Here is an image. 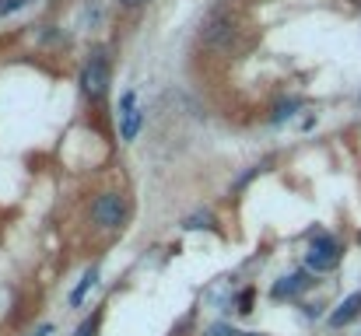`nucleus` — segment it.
I'll return each mask as SVG.
<instances>
[{
  "mask_svg": "<svg viewBox=\"0 0 361 336\" xmlns=\"http://www.w3.org/2000/svg\"><path fill=\"white\" fill-rule=\"evenodd\" d=\"M340 263V242L326 231H312V245L305 252V266L316 270V273H326Z\"/></svg>",
  "mask_w": 361,
  "mask_h": 336,
  "instance_id": "1",
  "label": "nucleus"
},
{
  "mask_svg": "<svg viewBox=\"0 0 361 336\" xmlns=\"http://www.w3.org/2000/svg\"><path fill=\"white\" fill-rule=\"evenodd\" d=\"M81 88H85L88 98H102L106 95V88H109V60H106L102 50H95V57L88 60V67L81 74Z\"/></svg>",
  "mask_w": 361,
  "mask_h": 336,
  "instance_id": "2",
  "label": "nucleus"
},
{
  "mask_svg": "<svg viewBox=\"0 0 361 336\" xmlns=\"http://www.w3.org/2000/svg\"><path fill=\"white\" fill-rule=\"evenodd\" d=\"M92 217H95V224H102V228H120L123 217H127V200H123L120 193H102V196L95 200V207H92Z\"/></svg>",
  "mask_w": 361,
  "mask_h": 336,
  "instance_id": "3",
  "label": "nucleus"
},
{
  "mask_svg": "<svg viewBox=\"0 0 361 336\" xmlns=\"http://www.w3.org/2000/svg\"><path fill=\"white\" fill-rule=\"evenodd\" d=\"M141 123H144V112L134 105V92H127L123 95V112H120V137L134 140L141 133Z\"/></svg>",
  "mask_w": 361,
  "mask_h": 336,
  "instance_id": "4",
  "label": "nucleus"
},
{
  "mask_svg": "<svg viewBox=\"0 0 361 336\" xmlns=\"http://www.w3.org/2000/svg\"><path fill=\"white\" fill-rule=\"evenodd\" d=\"M358 315H361V291L347 294V298H344V301H340V305H337V308L330 312V326H337V329H340V326L354 322Z\"/></svg>",
  "mask_w": 361,
  "mask_h": 336,
  "instance_id": "5",
  "label": "nucleus"
},
{
  "mask_svg": "<svg viewBox=\"0 0 361 336\" xmlns=\"http://www.w3.org/2000/svg\"><path fill=\"white\" fill-rule=\"evenodd\" d=\"M312 280H309V270H298V273H291V277H281L277 284H274V298H295L298 291H305Z\"/></svg>",
  "mask_w": 361,
  "mask_h": 336,
  "instance_id": "6",
  "label": "nucleus"
},
{
  "mask_svg": "<svg viewBox=\"0 0 361 336\" xmlns=\"http://www.w3.org/2000/svg\"><path fill=\"white\" fill-rule=\"evenodd\" d=\"M214 224H218V217H214L211 210H197V214H190V217L183 221L186 231H200V228H214Z\"/></svg>",
  "mask_w": 361,
  "mask_h": 336,
  "instance_id": "7",
  "label": "nucleus"
},
{
  "mask_svg": "<svg viewBox=\"0 0 361 336\" xmlns=\"http://www.w3.org/2000/svg\"><path fill=\"white\" fill-rule=\"evenodd\" d=\"M95 280H99V270H95V266H92V270H85L81 284H78V287H74V294H71V305H74V308H78V305L85 301V294L92 291V284H95Z\"/></svg>",
  "mask_w": 361,
  "mask_h": 336,
  "instance_id": "8",
  "label": "nucleus"
},
{
  "mask_svg": "<svg viewBox=\"0 0 361 336\" xmlns=\"http://www.w3.org/2000/svg\"><path fill=\"white\" fill-rule=\"evenodd\" d=\"M228 36H232V29H228L225 22H211V25H207V32H204V39H207L211 46H221Z\"/></svg>",
  "mask_w": 361,
  "mask_h": 336,
  "instance_id": "9",
  "label": "nucleus"
},
{
  "mask_svg": "<svg viewBox=\"0 0 361 336\" xmlns=\"http://www.w3.org/2000/svg\"><path fill=\"white\" fill-rule=\"evenodd\" d=\"M295 109H298V102H295V98H291V102H281V105L274 109V116H270V119H274V123H284V119H288Z\"/></svg>",
  "mask_w": 361,
  "mask_h": 336,
  "instance_id": "10",
  "label": "nucleus"
},
{
  "mask_svg": "<svg viewBox=\"0 0 361 336\" xmlns=\"http://www.w3.org/2000/svg\"><path fill=\"white\" fill-rule=\"evenodd\" d=\"M207 336H246V333H235L228 322H214V326L207 329Z\"/></svg>",
  "mask_w": 361,
  "mask_h": 336,
  "instance_id": "11",
  "label": "nucleus"
},
{
  "mask_svg": "<svg viewBox=\"0 0 361 336\" xmlns=\"http://www.w3.org/2000/svg\"><path fill=\"white\" fill-rule=\"evenodd\" d=\"M29 4V0H0V15H15Z\"/></svg>",
  "mask_w": 361,
  "mask_h": 336,
  "instance_id": "12",
  "label": "nucleus"
},
{
  "mask_svg": "<svg viewBox=\"0 0 361 336\" xmlns=\"http://www.w3.org/2000/svg\"><path fill=\"white\" fill-rule=\"evenodd\" d=\"M99 322H102V315H95V319H88L81 329H78V336H95L99 333Z\"/></svg>",
  "mask_w": 361,
  "mask_h": 336,
  "instance_id": "13",
  "label": "nucleus"
},
{
  "mask_svg": "<svg viewBox=\"0 0 361 336\" xmlns=\"http://www.w3.org/2000/svg\"><path fill=\"white\" fill-rule=\"evenodd\" d=\"M239 312H242V315L253 312V291H242V294H239Z\"/></svg>",
  "mask_w": 361,
  "mask_h": 336,
  "instance_id": "14",
  "label": "nucleus"
},
{
  "mask_svg": "<svg viewBox=\"0 0 361 336\" xmlns=\"http://www.w3.org/2000/svg\"><path fill=\"white\" fill-rule=\"evenodd\" d=\"M50 333H53V326H50V322H46V326H39V329H36V333H32V336H50Z\"/></svg>",
  "mask_w": 361,
  "mask_h": 336,
  "instance_id": "15",
  "label": "nucleus"
},
{
  "mask_svg": "<svg viewBox=\"0 0 361 336\" xmlns=\"http://www.w3.org/2000/svg\"><path fill=\"white\" fill-rule=\"evenodd\" d=\"M123 4H127V8H141V4H144V0H123Z\"/></svg>",
  "mask_w": 361,
  "mask_h": 336,
  "instance_id": "16",
  "label": "nucleus"
}]
</instances>
